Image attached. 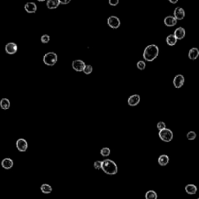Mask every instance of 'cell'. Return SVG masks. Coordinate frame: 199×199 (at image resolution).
I'll list each match as a JSON object with an SVG mask.
<instances>
[{
	"label": "cell",
	"instance_id": "obj_1",
	"mask_svg": "<svg viewBox=\"0 0 199 199\" xmlns=\"http://www.w3.org/2000/svg\"><path fill=\"white\" fill-rule=\"evenodd\" d=\"M159 55V47L156 44H149L143 51V58L147 62H152Z\"/></svg>",
	"mask_w": 199,
	"mask_h": 199
},
{
	"label": "cell",
	"instance_id": "obj_2",
	"mask_svg": "<svg viewBox=\"0 0 199 199\" xmlns=\"http://www.w3.org/2000/svg\"><path fill=\"white\" fill-rule=\"evenodd\" d=\"M101 170L108 175H115L118 171V166L111 159H106L102 161Z\"/></svg>",
	"mask_w": 199,
	"mask_h": 199
},
{
	"label": "cell",
	"instance_id": "obj_3",
	"mask_svg": "<svg viewBox=\"0 0 199 199\" xmlns=\"http://www.w3.org/2000/svg\"><path fill=\"white\" fill-rule=\"evenodd\" d=\"M58 61V55L56 53L50 51L46 53L43 57V62L47 66H53L56 64Z\"/></svg>",
	"mask_w": 199,
	"mask_h": 199
},
{
	"label": "cell",
	"instance_id": "obj_4",
	"mask_svg": "<svg viewBox=\"0 0 199 199\" xmlns=\"http://www.w3.org/2000/svg\"><path fill=\"white\" fill-rule=\"evenodd\" d=\"M159 137L162 141L165 142H169L172 141L174 134H173V132L170 129H165L163 130L159 131Z\"/></svg>",
	"mask_w": 199,
	"mask_h": 199
},
{
	"label": "cell",
	"instance_id": "obj_5",
	"mask_svg": "<svg viewBox=\"0 0 199 199\" xmlns=\"http://www.w3.org/2000/svg\"><path fill=\"white\" fill-rule=\"evenodd\" d=\"M107 25L112 29H118L121 26L120 19L115 16H110L107 18Z\"/></svg>",
	"mask_w": 199,
	"mask_h": 199
},
{
	"label": "cell",
	"instance_id": "obj_6",
	"mask_svg": "<svg viewBox=\"0 0 199 199\" xmlns=\"http://www.w3.org/2000/svg\"><path fill=\"white\" fill-rule=\"evenodd\" d=\"M86 65L85 64V62L80 59L74 60L72 63V67L76 72H83Z\"/></svg>",
	"mask_w": 199,
	"mask_h": 199
},
{
	"label": "cell",
	"instance_id": "obj_7",
	"mask_svg": "<svg viewBox=\"0 0 199 199\" xmlns=\"http://www.w3.org/2000/svg\"><path fill=\"white\" fill-rule=\"evenodd\" d=\"M184 81L185 79L183 75H177V76L174 77V80H173V84H174L175 88L179 89V88L183 86L184 84Z\"/></svg>",
	"mask_w": 199,
	"mask_h": 199
},
{
	"label": "cell",
	"instance_id": "obj_8",
	"mask_svg": "<svg viewBox=\"0 0 199 199\" xmlns=\"http://www.w3.org/2000/svg\"><path fill=\"white\" fill-rule=\"evenodd\" d=\"M16 146L20 152H26L28 148V143H27V140H25L24 139H19L16 141Z\"/></svg>",
	"mask_w": 199,
	"mask_h": 199
},
{
	"label": "cell",
	"instance_id": "obj_9",
	"mask_svg": "<svg viewBox=\"0 0 199 199\" xmlns=\"http://www.w3.org/2000/svg\"><path fill=\"white\" fill-rule=\"evenodd\" d=\"M17 50H18L17 44L14 42H9V43L6 44V45L5 47V51L8 54H16L17 52Z\"/></svg>",
	"mask_w": 199,
	"mask_h": 199
},
{
	"label": "cell",
	"instance_id": "obj_10",
	"mask_svg": "<svg viewBox=\"0 0 199 199\" xmlns=\"http://www.w3.org/2000/svg\"><path fill=\"white\" fill-rule=\"evenodd\" d=\"M174 16L177 20H181L185 17V11L183 8L176 7L174 11Z\"/></svg>",
	"mask_w": 199,
	"mask_h": 199
},
{
	"label": "cell",
	"instance_id": "obj_11",
	"mask_svg": "<svg viewBox=\"0 0 199 199\" xmlns=\"http://www.w3.org/2000/svg\"><path fill=\"white\" fill-rule=\"evenodd\" d=\"M140 100H141V98H140V96L139 94L132 95L128 99V103L131 107H135V106L139 103Z\"/></svg>",
	"mask_w": 199,
	"mask_h": 199
},
{
	"label": "cell",
	"instance_id": "obj_12",
	"mask_svg": "<svg viewBox=\"0 0 199 199\" xmlns=\"http://www.w3.org/2000/svg\"><path fill=\"white\" fill-rule=\"evenodd\" d=\"M24 9L28 13H36L38 7H37V5L34 2H27L24 5Z\"/></svg>",
	"mask_w": 199,
	"mask_h": 199
},
{
	"label": "cell",
	"instance_id": "obj_13",
	"mask_svg": "<svg viewBox=\"0 0 199 199\" xmlns=\"http://www.w3.org/2000/svg\"><path fill=\"white\" fill-rule=\"evenodd\" d=\"M178 24V20L174 16H168L164 19V24L167 27H174Z\"/></svg>",
	"mask_w": 199,
	"mask_h": 199
},
{
	"label": "cell",
	"instance_id": "obj_14",
	"mask_svg": "<svg viewBox=\"0 0 199 199\" xmlns=\"http://www.w3.org/2000/svg\"><path fill=\"white\" fill-rule=\"evenodd\" d=\"M2 167H3L5 170H10L12 167H13V159L10 158H5L2 160L1 163Z\"/></svg>",
	"mask_w": 199,
	"mask_h": 199
},
{
	"label": "cell",
	"instance_id": "obj_15",
	"mask_svg": "<svg viewBox=\"0 0 199 199\" xmlns=\"http://www.w3.org/2000/svg\"><path fill=\"white\" fill-rule=\"evenodd\" d=\"M185 34H186L185 30L184 29L183 27H178V28H177V29L175 30L174 35L176 37V38H177L178 41V40H182L183 38H184Z\"/></svg>",
	"mask_w": 199,
	"mask_h": 199
},
{
	"label": "cell",
	"instance_id": "obj_16",
	"mask_svg": "<svg viewBox=\"0 0 199 199\" xmlns=\"http://www.w3.org/2000/svg\"><path fill=\"white\" fill-rule=\"evenodd\" d=\"M199 56V50L197 47H192L188 52V57L191 60L197 59Z\"/></svg>",
	"mask_w": 199,
	"mask_h": 199
},
{
	"label": "cell",
	"instance_id": "obj_17",
	"mask_svg": "<svg viewBox=\"0 0 199 199\" xmlns=\"http://www.w3.org/2000/svg\"><path fill=\"white\" fill-rule=\"evenodd\" d=\"M60 5L59 0H47L46 5L49 9H54L58 8Z\"/></svg>",
	"mask_w": 199,
	"mask_h": 199
},
{
	"label": "cell",
	"instance_id": "obj_18",
	"mask_svg": "<svg viewBox=\"0 0 199 199\" xmlns=\"http://www.w3.org/2000/svg\"><path fill=\"white\" fill-rule=\"evenodd\" d=\"M169 161H170V158L167 155H161V156H159V159H158V163L160 166L162 167H164V166H167V164L169 163Z\"/></svg>",
	"mask_w": 199,
	"mask_h": 199
},
{
	"label": "cell",
	"instance_id": "obj_19",
	"mask_svg": "<svg viewBox=\"0 0 199 199\" xmlns=\"http://www.w3.org/2000/svg\"><path fill=\"white\" fill-rule=\"evenodd\" d=\"M197 191V187H196V185L194 184H188L185 186V191H186L188 194H195Z\"/></svg>",
	"mask_w": 199,
	"mask_h": 199
},
{
	"label": "cell",
	"instance_id": "obj_20",
	"mask_svg": "<svg viewBox=\"0 0 199 199\" xmlns=\"http://www.w3.org/2000/svg\"><path fill=\"white\" fill-rule=\"evenodd\" d=\"M0 107L2 110H8L10 107V101L7 98H2L0 100Z\"/></svg>",
	"mask_w": 199,
	"mask_h": 199
},
{
	"label": "cell",
	"instance_id": "obj_21",
	"mask_svg": "<svg viewBox=\"0 0 199 199\" xmlns=\"http://www.w3.org/2000/svg\"><path fill=\"white\" fill-rule=\"evenodd\" d=\"M166 41H167V44L168 45L174 46L177 44V42H178V39L176 38V37L174 34H170L167 37Z\"/></svg>",
	"mask_w": 199,
	"mask_h": 199
},
{
	"label": "cell",
	"instance_id": "obj_22",
	"mask_svg": "<svg viewBox=\"0 0 199 199\" xmlns=\"http://www.w3.org/2000/svg\"><path fill=\"white\" fill-rule=\"evenodd\" d=\"M41 191L44 194H51V191H52V188L51 187V185L47 184H43L41 186Z\"/></svg>",
	"mask_w": 199,
	"mask_h": 199
},
{
	"label": "cell",
	"instance_id": "obj_23",
	"mask_svg": "<svg viewBox=\"0 0 199 199\" xmlns=\"http://www.w3.org/2000/svg\"><path fill=\"white\" fill-rule=\"evenodd\" d=\"M145 199H157L158 196L156 192L155 191H148L145 193Z\"/></svg>",
	"mask_w": 199,
	"mask_h": 199
},
{
	"label": "cell",
	"instance_id": "obj_24",
	"mask_svg": "<svg viewBox=\"0 0 199 199\" xmlns=\"http://www.w3.org/2000/svg\"><path fill=\"white\" fill-rule=\"evenodd\" d=\"M110 154V149L107 147H104V148H102L101 150H100V155L103 157H107Z\"/></svg>",
	"mask_w": 199,
	"mask_h": 199
},
{
	"label": "cell",
	"instance_id": "obj_25",
	"mask_svg": "<svg viewBox=\"0 0 199 199\" xmlns=\"http://www.w3.org/2000/svg\"><path fill=\"white\" fill-rule=\"evenodd\" d=\"M196 137H197V135H196V133L194 132H193V131H191V132H189L188 134H187V139L188 140H194L196 139Z\"/></svg>",
	"mask_w": 199,
	"mask_h": 199
},
{
	"label": "cell",
	"instance_id": "obj_26",
	"mask_svg": "<svg viewBox=\"0 0 199 199\" xmlns=\"http://www.w3.org/2000/svg\"><path fill=\"white\" fill-rule=\"evenodd\" d=\"M93 72V66L90 65H86L85 69H84L83 70V73L84 74L86 75H90Z\"/></svg>",
	"mask_w": 199,
	"mask_h": 199
},
{
	"label": "cell",
	"instance_id": "obj_27",
	"mask_svg": "<svg viewBox=\"0 0 199 199\" xmlns=\"http://www.w3.org/2000/svg\"><path fill=\"white\" fill-rule=\"evenodd\" d=\"M137 68L139 70H144V69H145V66H146V65H145V62H144V61H139V62H137Z\"/></svg>",
	"mask_w": 199,
	"mask_h": 199
},
{
	"label": "cell",
	"instance_id": "obj_28",
	"mask_svg": "<svg viewBox=\"0 0 199 199\" xmlns=\"http://www.w3.org/2000/svg\"><path fill=\"white\" fill-rule=\"evenodd\" d=\"M41 41L43 44H47L50 41V36L47 34L42 35L41 38Z\"/></svg>",
	"mask_w": 199,
	"mask_h": 199
},
{
	"label": "cell",
	"instance_id": "obj_29",
	"mask_svg": "<svg viewBox=\"0 0 199 199\" xmlns=\"http://www.w3.org/2000/svg\"><path fill=\"white\" fill-rule=\"evenodd\" d=\"M156 126H157V129L159 131H161L165 129H167V128H166V124H165V122H163V121H159Z\"/></svg>",
	"mask_w": 199,
	"mask_h": 199
},
{
	"label": "cell",
	"instance_id": "obj_30",
	"mask_svg": "<svg viewBox=\"0 0 199 199\" xmlns=\"http://www.w3.org/2000/svg\"><path fill=\"white\" fill-rule=\"evenodd\" d=\"M93 167H94V169H96V170H100V169H101L102 161H100V160H97V161L94 162V164H93Z\"/></svg>",
	"mask_w": 199,
	"mask_h": 199
},
{
	"label": "cell",
	"instance_id": "obj_31",
	"mask_svg": "<svg viewBox=\"0 0 199 199\" xmlns=\"http://www.w3.org/2000/svg\"><path fill=\"white\" fill-rule=\"evenodd\" d=\"M108 3L112 6H116L119 3V0H108Z\"/></svg>",
	"mask_w": 199,
	"mask_h": 199
},
{
	"label": "cell",
	"instance_id": "obj_32",
	"mask_svg": "<svg viewBox=\"0 0 199 199\" xmlns=\"http://www.w3.org/2000/svg\"><path fill=\"white\" fill-rule=\"evenodd\" d=\"M60 4H62V5H67V4L70 3L71 0H59Z\"/></svg>",
	"mask_w": 199,
	"mask_h": 199
},
{
	"label": "cell",
	"instance_id": "obj_33",
	"mask_svg": "<svg viewBox=\"0 0 199 199\" xmlns=\"http://www.w3.org/2000/svg\"><path fill=\"white\" fill-rule=\"evenodd\" d=\"M168 1L172 4H176L178 2V0H168Z\"/></svg>",
	"mask_w": 199,
	"mask_h": 199
},
{
	"label": "cell",
	"instance_id": "obj_34",
	"mask_svg": "<svg viewBox=\"0 0 199 199\" xmlns=\"http://www.w3.org/2000/svg\"><path fill=\"white\" fill-rule=\"evenodd\" d=\"M38 2H44V1H46V0H38Z\"/></svg>",
	"mask_w": 199,
	"mask_h": 199
},
{
	"label": "cell",
	"instance_id": "obj_35",
	"mask_svg": "<svg viewBox=\"0 0 199 199\" xmlns=\"http://www.w3.org/2000/svg\"><path fill=\"white\" fill-rule=\"evenodd\" d=\"M197 199H199V197H198V198H197Z\"/></svg>",
	"mask_w": 199,
	"mask_h": 199
}]
</instances>
